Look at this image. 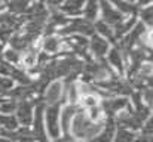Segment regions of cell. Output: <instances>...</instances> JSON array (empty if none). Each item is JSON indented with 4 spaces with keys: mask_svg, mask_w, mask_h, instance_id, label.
<instances>
[{
    "mask_svg": "<svg viewBox=\"0 0 153 142\" xmlns=\"http://www.w3.org/2000/svg\"><path fill=\"white\" fill-rule=\"evenodd\" d=\"M138 139V133L125 127H116L114 136L111 142H137Z\"/></svg>",
    "mask_w": 153,
    "mask_h": 142,
    "instance_id": "20",
    "label": "cell"
},
{
    "mask_svg": "<svg viewBox=\"0 0 153 142\" xmlns=\"http://www.w3.org/2000/svg\"><path fill=\"white\" fill-rule=\"evenodd\" d=\"M16 102L15 99H9L6 98L1 104H0V113L1 114H13L15 113V108H16Z\"/></svg>",
    "mask_w": 153,
    "mask_h": 142,
    "instance_id": "26",
    "label": "cell"
},
{
    "mask_svg": "<svg viewBox=\"0 0 153 142\" xmlns=\"http://www.w3.org/2000/svg\"><path fill=\"white\" fill-rule=\"evenodd\" d=\"M79 110H80L79 105H71V104H62L61 105V108H59V129H61V135H68L73 117L76 116V113Z\"/></svg>",
    "mask_w": 153,
    "mask_h": 142,
    "instance_id": "11",
    "label": "cell"
},
{
    "mask_svg": "<svg viewBox=\"0 0 153 142\" xmlns=\"http://www.w3.org/2000/svg\"><path fill=\"white\" fill-rule=\"evenodd\" d=\"M37 53H39V50L36 47H30V49L24 50L21 53V61H19V65L18 67H21L27 73H30L31 70H34L36 65H37Z\"/></svg>",
    "mask_w": 153,
    "mask_h": 142,
    "instance_id": "13",
    "label": "cell"
},
{
    "mask_svg": "<svg viewBox=\"0 0 153 142\" xmlns=\"http://www.w3.org/2000/svg\"><path fill=\"white\" fill-rule=\"evenodd\" d=\"M37 99H39V96L31 98V99H21L16 102V108H15L13 116L16 117L19 126H24V127L31 126L33 116H34V107H36Z\"/></svg>",
    "mask_w": 153,
    "mask_h": 142,
    "instance_id": "6",
    "label": "cell"
},
{
    "mask_svg": "<svg viewBox=\"0 0 153 142\" xmlns=\"http://www.w3.org/2000/svg\"><path fill=\"white\" fill-rule=\"evenodd\" d=\"M104 61H105V64L111 68V71L116 76L125 79V56H123V52L120 50V47L117 45H111L110 46Z\"/></svg>",
    "mask_w": 153,
    "mask_h": 142,
    "instance_id": "7",
    "label": "cell"
},
{
    "mask_svg": "<svg viewBox=\"0 0 153 142\" xmlns=\"http://www.w3.org/2000/svg\"><path fill=\"white\" fill-rule=\"evenodd\" d=\"M0 45H3V43H1V42H0Z\"/></svg>",
    "mask_w": 153,
    "mask_h": 142,
    "instance_id": "33",
    "label": "cell"
},
{
    "mask_svg": "<svg viewBox=\"0 0 153 142\" xmlns=\"http://www.w3.org/2000/svg\"><path fill=\"white\" fill-rule=\"evenodd\" d=\"M51 142H73V138H71L70 135H61V136L52 139Z\"/></svg>",
    "mask_w": 153,
    "mask_h": 142,
    "instance_id": "28",
    "label": "cell"
},
{
    "mask_svg": "<svg viewBox=\"0 0 153 142\" xmlns=\"http://www.w3.org/2000/svg\"><path fill=\"white\" fill-rule=\"evenodd\" d=\"M59 104L55 105H45L43 110V121H45V129L49 136V139H55L61 136V129H59Z\"/></svg>",
    "mask_w": 153,
    "mask_h": 142,
    "instance_id": "3",
    "label": "cell"
},
{
    "mask_svg": "<svg viewBox=\"0 0 153 142\" xmlns=\"http://www.w3.org/2000/svg\"><path fill=\"white\" fill-rule=\"evenodd\" d=\"M98 15H100V0H85L82 18L94 22L95 19H98Z\"/></svg>",
    "mask_w": 153,
    "mask_h": 142,
    "instance_id": "18",
    "label": "cell"
},
{
    "mask_svg": "<svg viewBox=\"0 0 153 142\" xmlns=\"http://www.w3.org/2000/svg\"><path fill=\"white\" fill-rule=\"evenodd\" d=\"M135 22H137V16H126V18H123L119 24H116V25L113 27L116 43H117L122 37H125V36L129 33V30L134 27Z\"/></svg>",
    "mask_w": 153,
    "mask_h": 142,
    "instance_id": "15",
    "label": "cell"
},
{
    "mask_svg": "<svg viewBox=\"0 0 153 142\" xmlns=\"http://www.w3.org/2000/svg\"><path fill=\"white\" fill-rule=\"evenodd\" d=\"M94 33L101 36L102 39H105L108 43L111 45H116V39H114V31H113V27L108 25L107 22H104L102 19H95L94 22Z\"/></svg>",
    "mask_w": 153,
    "mask_h": 142,
    "instance_id": "14",
    "label": "cell"
},
{
    "mask_svg": "<svg viewBox=\"0 0 153 142\" xmlns=\"http://www.w3.org/2000/svg\"><path fill=\"white\" fill-rule=\"evenodd\" d=\"M61 37H70V36H85L91 37L94 34V24L82 16L70 18L68 22L56 31Z\"/></svg>",
    "mask_w": 153,
    "mask_h": 142,
    "instance_id": "2",
    "label": "cell"
},
{
    "mask_svg": "<svg viewBox=\"0 0 153 142\" xmlns=\"http://www.w3.org/2000/svg\"><path fill=\"white\" fill-rule=\"evenodd\" d=\"M98 18L102 19L104 22H107L108 25L114 27L125 16L110 3V0H100V15H98Z\"/></svg>",
    "mask_w": 153,
    "mask_h": 142,
    "instance_id": "9",
    "label": "cell"
},
{
    "mask_svg": "<svg viewBox=\"0 0 153 142\" xmlns=\"http://www.w3.org/2000/svg\"><path fill=\"white\" fill-rule=\"evenodd\" d=\"M137 142H141V141H138V139H137Z\"/></svg>",
    "mask_w": 153,
    "mask_h": 142,
    "instance_id": "32",
    "label": "cell"
},
{
    "mask_svg": "<svg viewBox=\"0 0 153 142\" xmlns=\"http://www.w3.org/2000/svg\"><path fill=\"white\" fill-rule=\"evenodd\" d=\"M110 3L126 18V16H135L137 15V4L134 1H129V0H110Z\"/></svg>",
    "mask_w": 153,
    "mask_h": 142,
    "instance_id": "19",
    "label": "cell"
},
{
    "mask_svg": "<svg viewBox=\"0 0 153 142\" xmlns=\"http://www.w3.org/2000/svg\"><path fill=\"white\" fill-rule=\"evenodd\" d=\"M114 132H116V123H114V120L113 118H105L101 130L95 136L94 142H111L113 141V136H114Z\"/></svg>",
    "mask_w": 153,
    "mask_h": 142,
    "instance_id": "17",
    "label": "cell"
},
{
    "mask_svg": "<svg viewBox=\"0 0 153 142\" xmlns=\"http://www.w3.org/2000/svg\"><path fill=\"white\" fill-rule=\"evenodd\" d=\"M134 3L137 4V7H143V6L152 4V0H134Z\"/></svg>",
    "mask_w": 153,
    "mask_h": 142,
    "instance_id": "29",
    "label": "cell"
},
{
    "mask_svg": "<svg viewBox=\"0 0 153 142\" xmlns=\"http://www.w3.org/2000/svg\"><path fill=\"white\" fill-rule=\"evenodd\" d=\"M135 16H137V19H138L140 22H143L146 27L152 28V25H153V6L152 4H147V6L138 7Z\"/></svg>",
    "mask_w": 153,
    "mask_h": 142,
    "instance_id": "21",
    "label": "cell"
},
{
    "mask_svg": "<svg viewBox=\"0 0 153 142\" xmlns=\"http://www.w3.org/2000/svg\"><path fill=\"white\" fill-rule=\"evenodd\" d=\"M129 105L131 102L128 96H110L101 99L100 102V107L104 113V118H114L120 111L126 110Z\"/></svg>",
    "mask_w": 153,
    "mask_h": 142,
    "instance_id": "4",
    "label": "cell"
},
{
    "mask_svg": "<svg viewBox=\"0 0 153 142\" xmlns=\"http://www.w3.org/2000/svg\"><path fill=\"white\" fill-rule=\"evenodd\" d=\"M62 1L64 0H45V4H46L48 9H58Z\"/></svg>",
    "mask_w": 153,
    "mask_h": 142,
    "instance_id": "27",
    "label": "cell"
},
{
    "mask_svg": "<svg viewBox=\"0 0 153 142\" xmlns=\"http://www.w3.org/2000/svg\"><path fill=\"white\" fill-rule=\"evenodd\" d=\"M39 50L45 52L49 56H59L62 53H67L65 49V40L59 34H46L40 37V45Z\"/></svg>",
    "mask_w": 153,
    "mask_h": 142,
    "instance_id": "5",
    "label": "cell"
},
{
    "mask_svg": "<svg viewBox=\"0 0 153 142\" xmlns=\"http://www.w3.org/2000/svg\"><path fill=\"white\" fill-rule=\"evenodd\" d=\"M13 86H15V83H13L12 79L4 77V76H0V96L6 98V95L13 89Z\"/></svg>",
    "mask_w": 153,
    "mask_h": 142,
    "instance_id": "25",
    "label": "cell"
},
{
    "mask_svg": "<svg viewBox=\"0 0 153 142\" xmlns=\"http://www.w3.org/2000/svg\"><path fill=\"white\" fill-rule=\"evenodd\" d=\"M43 105H62V80H53L39 96Z\"/></svg>",
    "mask_w": 153,
    "mask_h": 142,
    "instance_id": "8",
    "label": "cell"
},
{
    "mask_svg": "<svg viewBox=\"0 0 153 142\" xmlns=\"http://www.w3.org/2000/svg\"><path fill=\"white\" fill-rule=\"evenodd\" d=\"M102 123H95L92 120L88 118V116L83 113V110L80 108L76 116L73 117L71 126H70V132L68 135L74 139V141H80V142H94L95 136L100 133L101 130Z\"/></svg>",
    "mask_w": 153,
    "mask_h": 142,
    "instance_id": "1",
    "label": "cell"
},
{
    "mask_svg": "<svg viewBox=\"0 0 153 142\" xmlns=\"http://www.w3.org/2000/svg\"><path fill=\"white\" fill-rule=\"evenodd\" d=\"M4 1H6V12L15 16H21L27 12V9L31 6L34 0H4Z\"/></svg>",
    "mask_w": 153,
    "mask_h": 142,
    "instance_id": "16",
    "label": "cell"
},
{
    "mask_svg": "<svg viewBox=\"0 0 153 142\" xmlns=\"http://www.w3.org/2000/svg\"><path fill=\"white\" fill-rule=\"evenodd\" d=\"M4 99H6V98H3V96H0V104H1V102H3Z\"/></svg>",
    "mask_w": 153,
    "mask_h": 142,
    "instance_id": "30",
    "label": "cell"
},
{
    "mask_svg": "<svg viewBox=\"0 0 153 142\" xmlns=\"http://www.w3.org/2000/svg\"><path fill=\"white\" fill-rule=\"evenodd\" d=\"M73 142H80V141H74V139H73Z\"/></svg>",
    "mask_w": 153,
    "mask_h": 142,
    "instance_id": "31",
    "label": "cell"
},
{
    "mask_svg": "<svg viewBox=\"0 0 153 142\" xmlns=\"http://www.w3.org/2000/svg\"><path fill=\"white\" fill-rule=\"evenodd\" d=\"M19 123L13 114H1L0 113V130H16Z\"/></svg>",
    "mask_w": 153,
    "mask_h": 142,
    "instance_id": "22",
    "label": "cell"
},
{
    "mask_svg": "<svg viewBox=\"0 0 153 142\" xmlns=\"http://www.w3.org/2000/svg\"><path fill=\"white\" fill-rule=\"evenodd\" d=\"M111 46V43H108L105 39H102L101 36L98 34H92L89 37V42H88V50H89V55L94 58V59H104L108 49Z\"/></svg>",
    "mask_w": 153,
    "mask_h": 142,
    "instance_id": "10",
    "label": "cell"
},
{
    "mask_svg": "<svg viewBox=\"0 0 153 142\" xmlns=\"http://www.w3.org/2000/svg\"><path fill=\"white\" fill-rule=\"evenodd\" d=\"M4 62L7 64H12V65H19V61H21V52L12 49V47L6 46L4 45V49H3V59Z\"/></svg>",
    "mask_w": 153,
    "mask_h": 142,
    "instance_id": "23",
    "label": "cell"
},
{
    "mask_svg": "<svg viewBox=\"0 0 153 142\" xmlns=\"http://www.w3.org/2000/svg\"><path fill=\"white\" fill-rule=\"evenodd\" d=\"M83 113L88 116L89 120H92V121H95V123H102V121L105 120V118H104V113H102V110H101L100 105L86 108V110H83Z\"/></svg>",
    "mask_w": 153,
    "mask_h": 142,
    "instance_id": "24",
    "label": "cell"
},
{
    "mask_svg": "<svg viewBox=\"0 0 153 142\" xmlns=\"http://www.w3.org/2000/svg\"><path fill=\"white\" fill-rule=\"evenodd\" d=\"M83 4L85 0H64L58 9L68 18H76V16H82Z\"/></svg>",
    "mask_w": 153,
    "mask_h": 142,
    "instance_id": "12",
    "label": "cell"
}]
</instances>
